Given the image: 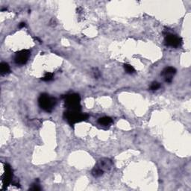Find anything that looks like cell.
<instances>
[{"mask_svg":"<svg viewBox=\"0 0 191 191\" xmlns=\"http://www.w3.org/2000/svg\"><path fill=\"white\" fill-rule=\"evenodd\" d=\"M98 122L102 126H108L112 122V119L108 116H103L98 119Z\"/></svg>","mask_w":191,"mask_h":191,"instance_id":"9","label":"cell"},{"mask_svg":"<svg viewBox=\"0 0 191 191\" xmlns=\"http://www.w3.org/2000/svg\"><path fill=\"white\" fill-rule=\"evenodd\" d=\"M176 73V70L175 68L172 67H168L165 68L161 73V75L164 76L165 78V81L168 83L172 82V75H175Z\"/></svg>","mask_w":191,"mask_h":191,"instance_id":"6","label":"cell"},{"mask_svg":"<svg viewBox=\"0 0 191 191\" xmlns=\"http://www.w3.org/2000/svg\"><path fill=\"white\" fill-rule=\"evenodd\" d=\"M64 118L71 126H73L75 123L87 120L88 115L81 113V110H67L64 113Z\"/></svg>","mask_w":191,"mask_h":191,"instance_id":"1","label":"cell"},{"mask_svg":"<svg viewBox=\"0 0 191 191\" xmlns=\"http://www.w3.org/2000/svg\"><path fill=\"white\" fill-rule=\"evenodd\" d=\"M160 85L158 83V82H156V81H154L153 83H152L150 86V90L151 91H157L158 89L160 88Z\"/></svg>","mask_w":191,"mask_h":191,"instance_id":"13","label":"cell"},{"mask_svg":"<svg viewBox=\"0 0 191 191\" xmlns=\"http://www.w3.org/2000/svg\"><path fill=\"white\" fill-rule=\"evenodd\" d=\"M54 78V75L52 73H47L45 74L44 76L42 78V80L44 81H50L53 79Z\"/></svg>","mask_w":191,"mask_h":191,"instance_id":"12","label":"cell"},{"mask_svg":"<svg viewBox=\"0 0 191 191\" xmlns=\"http://www.w3.org/2000/svg\"><path fill=\"white\" fill-rule=\"evenodd\" d=\"M111 166H112L111 160L107 158H103L101 159V160L97 163L96 167L100 169V170H102L103 172H104L105 170H110V168H111Z\"/></svg>","mask_w":191,"mask_h":191,"instance_id":"7","label":"cell"},{"mask_svg":"<svg viewBox=\"0 0 191 191\" xmlns=\"http://www.w3.org/2000/svg\"><path fill=\"white\" fill-rule=\"evenodd\" d=\"M30 190H41V188L40 187V186H39L38 184H32V187L30 188Z\"/></svg>","mask_w":191,"mask_h":191,"instance_id":"14","label":"cell"},{"mask_svg":"<svg viewBox=\"0 0 191 191\" xmlns=\"http://www.w3.org/2000/svg\"><path fill=\"white\" fill-rule=\"evenodd\" d=\"M25 23H20L19 25V27L20 28V29H21V28L25 27Z\"/></svg>","mask_w":191,"mask_h":191,"instance_id":"15","label":"cell"},{"mask_svg":"<svg viewBox=\"0 0 191 191\" xmlns=\"http://www.w3.org/2000/svg\"><path fill=\"white\" fill-rule=\"evenodd\" d=\"M124 69L126 70V72L128 74H133L135 73V70H134V68L132 67L130 64H124Z\"/></svg>","mask_w":191,"mask_h":191,"instance_id":"11","label":"cell"},{"mask_svg":"<svg viewBox=\"0 0 191 191\" xmlns=\"http://www.w3.org/2000/svg\"><path fill=\"white\" fill-rule=\"evenodd\" d=\"M104 172H103L102 170H100V169H98V168L96 167L95 166L93 168V170H92V175H93L94 177H99V176H102Z\"/></svg>","mask_w":191,"mask_h":191,"instance_id":"10","label":"cell"},{"mask_svg":"<svg viewBox=\"0 0 191 191\" xmlns=\"http://www.w3.org/2000/svg\"><path fill=\"white\" fill-rule=\"evenodd\" d=\"M165 43L169 47L177 48L182 45V40L181 37H178L176 35H168L165 37Z\"/></svg>","mask_w":191,"mask_h":191,"instance_id":"5","label":"cell"},{"mask_svg":"<svg viewBox=\"0 0 191 191\" xmlns=\"http://www.w3.org/2000/svg\"><path fill=\"white\" fill-rule=\"evenodd\" d=\"M30 54H31L30 51L27 50V49L19 51L16 53L15 57H14V61L16 64H19V65H23L29 60Z\"/></svg>","mask_w":191,"mask_h":191,"instance_id":"4","label":"cell"},{"mask_svg":"<svg viewBox=\"0 0 191 191\" xmlns=\"http://www.w3.org/2000/svg\"><path fill=\"white\" fill-rule=\"evenodd\" d=\"M0 71L2 75H6L10 73V67L7 63L2 62L0 64Z\"/></svg>","mask_w":191,"mask_h":191,"instance_id":"8","label":"cell"},{"mask_svg":"<svg viewBox=\"0 0 191 191\" xmlns=\"http://www.w3.org/2000/svg\"><path fill=\"white\" fill-rule=\"evenodd\" d=\"M39 106L47 112H51L56 104V99L47 93H43L38 98Z\"/></svg>","mask_w":191,"mask_h":191,"instance_id":"2","label":"cell"},{"mask_svg":"<svg viewBox=\"0 0 191 191\" xmlns=\"http://www.w3.org/2000/svg\"><path fill=\"white\" fill-rule=\"evenodd\" d=\"M80 101H81V98L78 94L73 93V94L68 95L66 96L65 107L67 108V110H81Z\"/></svg>","mask_w":191,"mask_h":191,"instance_id":"3","label":"cell"}]
</instances>
